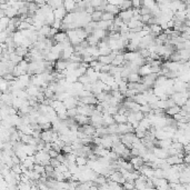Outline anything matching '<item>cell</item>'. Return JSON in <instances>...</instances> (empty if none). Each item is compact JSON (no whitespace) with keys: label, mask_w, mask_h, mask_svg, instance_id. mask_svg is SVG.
<instances>
[{"label":"cell","mask_w":190,"mask_h":190,"mask_svg":"<svg viewBox=\"0 0 190 190\" xmlns=\"http://www.w3.org/2000/svg\"><path fill=\"white\" fill-rule=\"evenodd\" d=\"M135 128L132 127L130 123H118V134L119 135H125L127 132H134Z\"/></svg>","instance_id":"1"},{"label":"cell","mask_w":190,"mask_h":190,"mask_svg":"<svg viewBox=\"0 0 190 190\" xmlns=\"http://www.w3.org/2000/svg\"><path fill=\"white\" fill-rule=\"evenodd\" d=\"M77 2L76 0H65V4H63V7L66 8L68 12H71L76 9Z\"/></svg>","instance_id":"11"},{"label":"cell","mask_w":190,"mask_h":190,"mask_svg":"<svg viewBox=\"0 0 190 190\" xmlns=\"http://www.w3.org/2000/svg\"><path fill=\"white\" fill-rule=\"evenodd\" d=\"M102 121H103V126H109V125H112L114 123V118L112 114H102Z\"/></svg>","instance_id":"15"},{"label":"cell","mask_w":190,"mask_h":190,"mask_svg":"<svg viewBox=\"0 0 190 190\" xmlns=\"http://www.w3.org/2000/svg\"><path fill=\"white\" fill-rule=\"evenodd\" d=\"M78 81H80L81 84H89V82H90V78H89V76L86 73V75H82L81 77H79V78H78Z\"/></svg>","instance_id":"38"},{"label":"cell","mask_w":190,"mask_h":190,"mask_svg":"<svg viewBox=\"0 0 190 190\" xmlns=\"http://www.w3.org/2000/svg\"><path fill=\"white\" fill-rule=\"evenodd\" d=\"M119 8H120V11L121 10H127V9H131L132 8V1L131 0H123V2L120 4V6H119Z\"/></svg>","instance_id":"28"},{"label":"cell","mask_w":190,"mask_h":190,"mask_svg":"<svg viewBox=\"0 0 190 190\" xmlns=\"http://www.w3.org/2000/svg\"><path fill=\"white\" fill-rule=\"evenodd\" d=\"M50 30H51V26L50 25H43L41 27V29L39 30L38 32L40 34H43V36H46V37H49V34H50Z\"/></svg>","instance_id":"27"},{"label":"cell","mask_w":190,"mask_h":190,"mask_svg":"<svg viewBox=\"0 0 190 190\" xmlns=\"http://www.w3.org/2000/svg\"><path fill=\"white\" fill-rule=\"evenodd\" d=\"M52 134H54V130L52 129H49V130H42L41 131V138L45 142H51L52 141Z\"/></svg>","instance_id":"7"},{"label":"cell","mask_w":190,"mask_h":190,"mask_svg":"<svg viewBox=\"0 0 190 190\" xmlns=\"http://www.w3.org/2000/svg\"><path fill=\"white\" fill-rule=\"evenodd\" d=\"M75 119H76V121L80 126H82V125H86V123H90V117L89 116H86V114H78L75 117Z\"/></svg>","instance_id":"9"},{"label":"cell","mask_w":190,"mask_h":190,"mask_svg":"<svg viewBox=\"0 0 190 190\" xmlns=\"http://www.w3.org/2000/svg\"><path fill=\"white\" fill-rule=\"evenodd\" d=\"M54 12H55L56 19L63 20V18L67 16L68 11L66 10V8H65V7H59V8H56L55 10H54Z\"/></svg>","instance_id":"6"},{"label":"cell","mask_w":190,"mask_h":190,"mask_svg":"<svg viewBox=\"0 0 190 190\" xmlns=\"http://www.w3.org/2000/svg\"><path fill=\"white\" fill-rule=\"evenodd\" d=\"M157 4L156 0H142V6L144 7H147V8H149L150 10H151Z\"/></svg>","instance_id":"33"},{"label":"cell","mask_w":190,"mask_h":190,"mask_svg":"<svg viewBox=\"0 0 190 190\" xmlns=\"http://www.w3.org/2000/svg\"><path fill=\"white\" fill-rule=\"evenodd\" d=\"M6 16L9 17L10 19L11 18H15L18 16V9H16L15 7H9L7 10H6Z\"/></svg>","instance_id":"26"},{"label":"cell","mask_w":190,"mask_h":190,"mask_svg":"<svg viewBox=\"0 0 190 190\" xmlns=\"http://www.w3.org/2000/svg\"><path fill=\"white\" fill-rule=\"evenodd\" d=\"M61 26H62V20H59V19H56L55 22L52 23V26L51 27H54V28H56V29H61Z\"/></svg>","instance_id":"40"},{"label":"cell","mask_w":190,"mask_h":190,"mask_svg":"<svg viewBox=\"0 0 190 190\" xmlns=\"http://www.w3.org/2000/svg\"><path fill=\"white\" fill-rule=\"evenodd\" d=\"M126 62V59H125V54H119V55H117L116 57H114V61H112V63L111 65H114V66H123V63Z\"/></svg>","instance_id":"19"},{"label":"cell","mask_w":190,"mask_h":190,"mask_svg":"<svg viewBox=\"0 0 190 190\" xmlns=\"http://www.w3.org/2000/svg\"><path fill=\"white\" fill-rule=\"evenodd\" d=\"M127 90H128V80L123 79V81L119 82V91H121L125 95L127 92Z\"/></svg>","instance_id":"31"},{"label":"cell","mask_w":190,"mask_h":190,"mask_svg":"<svg viewBox=\"0 0 190 190\" xmlns=\"http://www.w3.org/2000/svg\"><path fill=\"white\" fill-rule=\"evenodd\" d=\"M180 110H181V107L178 105H175L172 107H169L168 109H166V114H168V116H175V114H177L180 112Z\"/></svg>","instance_id":"17"},{"label":"cell","mask_w":190,"mask_h":190,"mask_svg":"<svg viewBox=\"0 0 190 190\" xmlns=\"http://www.w3.org/2000/svg\"><path fill=\"white\" fill-rule=\"evenodd\" d=\"M141 79L142 78L139 75V72H131L130 75L128 76V78H127L128 82H140Z\"/></svg>","instance_id":"21"},{"label":"cell","mask_w":190,"mask_h":190,"mask_svg":"<svg viewBox=\"0 0 190 190\" xmlns=\"http://www.w3.org/2000/svg\"><path fill=\"white\" fill-rule=\"evenodd\" d=\"M73 54H75V47L70 46V47H67V48L63 49V51L61 52V56H62L63 60H69L70 59V57H71Z\"/></svg>","instance_id":"5"},{"label":"cell","mask_w":190,"mask_h":190,"mask_svg":"<svg viewBox=\"0 0 190 190\" xmlns=\"http://www.w3.org/2000/svg\"><path fill=\"white\" fill-rule=\"evenodd\" d=\"M99 50H100V56H107V55H110V54L112 52V49H111L110 47H107V48H99Z\"/></svg>","instance_id":"37"},{"label":"cell","mask_w":190,"mask_h":190,"mask_svg":"<svg viewBox=\"0 0 190 190\" xmlns=\"http://www.w3.org/2000/svg\"><path fill=\"white\" fill-rule=\"evenodd\" d=\"M150 28H151V32H153L156 36H159L160 34L164 32L162 27H161L160 25H158V23H151V25H150Z\"/></svg>","instance_id":"25"},{"label":"cell","mask_w":190,"mask_h":190,"mask_svg":"<svg viewBox=\"0 0 190 190\" xmlns=\"http://www.w3.org/2000/svg\"><path fill=\"white\" fill-rule=\"evenodd\" d=\"M141 111L144 112V114H149L150 111L152 110V108H151V106L149 105V103H147V105H142L141 106Z\"/></svg>","instance_id":"39"},{"label":"cell","mask_w":190,"mask_h":190,"mask_svg":"<svg viewBox=\"0 0 190 190\" xmlns=\"http://www.w3.org/2000/svg\"><path fill=\"white\" fill-rule=\"evenodd\" d=\"M87 162H88V157H86V156H77L76 164L78 166H84V165H87Z\"/></svg>","instance_id":"32"},{"label":"cell","mask_w":190,"mask_h":190,"mask_svg":"<svg viewBox=\"0 0 190 190\" xmlns=\"http://www.w3.org/2000/svg\"><path fill=\"white\" fill-rule=\"evenodd\" d=\"M132 1V8H141L142 0H131Z\"/></svg>","instance_id":"41"},{"label":"cell","mask_w":190,"mask_h":190,"mask_svg":"<svg viewBox=\"0 0 190 190\" xmlns=\"http://www.w3.org/2000/svg\"><path fill=\"white\" fill-rule=\"evenodd\" d=\"M48 152H49V155H50L51 158H57V156L59 155V152L57 151V150H55L54 148H52V149H50V150H49Z\"/></svg>","instance_id":"43"},{"label":"cell","mask_w":190,"mask_h":190,"mask_svg":"<svg viewBox=\"0 0 190 190\" xmlns=\"http://www.w3.org/2000/svg\"><path fill=\"white\" fill-rule=\"evenodd\" d=\"M87 40H88V42H89V46H98V43L100 41V40H99L97 37H95L92 34H89Z\"/></svg>","instance_id":"29"},{"label":"cell","mask_w":190,"mask_h":190,"mask_svg":"<svg viewBox=\"0 0 190 190\" xmlns=\"http://www.w3.org/2000/svg\"><path fill=\"white\" fill-rule=\"evenodd\" d=\"M68 63H69V60H58L57 62H56V71H62L65 69H67V66Z\"/></svg>","instance_id":"13"},{"label":"cell","mask_w":190,"mask_h":190,"mask_svg":"<svg viewBox=\"0 0 190 190\" xmlns=\"http://www.w3.org/2000/svg\"><path fill=\"white\" fill-rule=\"evenodd\" d=\"M79 130L84 131L86 135L88 136H93L96 134V130L97 128L93 126V125H89V123H86V125H82L81 128H79Z\"/></svg>","instance_id":"4"},{"label":"cell","mask_w":190,"mask_h":190,"mask_svg":"<svg viewBox=\"0 0 190 190\" xmlns=\"http://www.w3.org/2000/svg\"><path fill=\"white\" fill-rule=\"evenodd\" d=\"M50 164L52 166H54V167H58V166L60 165V164H61V162H60L59 160H58V159H57V158H51V160H50Z\"/></svg>","instance_id":"44"},{"label":"cell","mask_w":190,"mask_h":190,"mask_svg":"<svg viewBox=\"0 0 190 190\" xmlns=\"http://www.w3.org/2000/svg\"><path fill=\"white\" fill-rule=\"evenodd\" d=\"M95 71H96V70H95V69H93L92 67H89L88 69H87V72H86V73H87V75H88V76L90 77Z\"/></svg>","instance_id":"47"},{"label":"cell","mask_w":190,"mask_h":190,"mask_svg":"<svg viewBox=\"0 0 190 190\" xmlns=\"http://www.w3.org/2000/svg\"><path fill=\"white\" fill-rule=\"evenodd\" d=\"M134 100H135L136 102H138L139 105H147L148 103V100H147V98H146V96H145L142 92H139V93H137L135 97H134Z\"/></svg>","instance_id":"16"},{"label":"cell","mask_w":190,"mask_h":190,"mask_svg":"<svg viewBox=\"0 0 190 190\" xmlns=\"http://www.w3.org/2000/svg\"><path fill=\"white\" fill-rule=\"evenodd\" d=\"M130 162L134 165L135 170H139L145 165V160L141 156H134L130 158Z\"/></svg>","instance_id":"2"},{"label":"cell","mask_w":190,"mask_h":190,"mask_svg":"<svg viewBox=\"0 0 190 190\" xmlns=\"http://www.w3.org/2000/svg\"><path fill=\"white\" fill-rule=\"evenodd\" d=\"M149 73H152L151 71V65L150 63H145L141 67L139 68V75L140 76H146V75H149Z\"/></svg>","instance_id":"10"},{"label":"cell","mask_w":190,"mask_h":190,"mask_svg":"<svg viewBox=\"0 0 190 190\" xmlns=\"http://www.w3.org/2000/svg\"><path fill=\"white\" fill-rule=\"evenodd\" d=\"M156 2L158 4H166V2H170L169 0H156Z\"/></svg>","instance_id":"48"},{"label":"cell","mask_w":190,"mask_h":190,"mask_svg":"<svg viewBox=\"0 0 190 190\" xmlns=\"http://www.w3.org/2000/svg\"><path fill=\"white\" fill-rule=\"evenodd\" d=\"M105 11L111 12V13H114V15H118V13L120 12V8H119V6H117V4H112L108 2L105 8Z\"/></svg>","instance_id":"14"},{"label":"cell","mask_w":190,"mask_h":190,"mask_svg":"<svg viewBox=\"0 0 190 190\" xmlns=\"http://www.w3.org/2000/svg\"><path fill=\"white\" fill-rule=\"evenodd\" d=\"M92 34L95 37H97L99 40H101V39H105L106 36H107V32H106V30L103 29H99V28H96V29L92 31Z\"/></svg>","instance_id":"22"},{"label":"cell","mask_w":190,"mask_h":190,"mask_svg":"<svg viewBox=\"0 0 190 190\" xmlns=\"http://www.w3.org/2000/svg\"><path fill=\"white\" fill-rule=\"evenodd\" d=\"M140 52H138V51H128V52H126L125 54V59L127 60V61H134V60L137 58V57H139Z\"/></svg>","instance_id":"20"},{"label":"cell","mask_w":190,"mask_h":190,"mask_svg":"<svg viewBox=\"0 0 190 190\" xmlns=\"http://www.w3.org/2000/svg\"><path fill=\"white\" fill-rule=\"evenodd\" d=\"M57 159H58V160H59L60 162L62 164L63 161L67 159V157H66V153H65V155H62V153H60V152H59V155L57 156Z\"/></svg>","instance_id":"45"},{"label":"cell","mask_w":190,"mask_h":190,"mask_svg":"<svg viewBox=\"0 0 190 190\" xmlns=\"http://www.w3.org/2000/svg\"><path fill=\"white\" fill-rule=\"evenodd\" d=\"M114 57H116V55H114V54L111 52L110 55H107V56H99V57H98V60H99L100 62L105 63V65H109V63H112Z\"/></svg>","instance_id":"8"},{"label":"cell","mask_w":190,"mask_h":190,"mask_svg":"<svg viewBox=\"0 0 190 190\" xmlns=\"http://www.w3.org/2000/svg\"><path fill=\"white\" fill-rule=\"evenodd\" d=\"M102 13H103V11H101V10H95V11L91 13V19H92V21L101 20Z\"/></svg>","instance_id":"30"},{"label":"cell","mask_w":190,"mask_h":190,"mask_svg":"<svg viewBox=\"0 0 190 190\" xmlns=\"http://www.w3.org/2000/svg\"><path fill=\"white\" fill-rule=\"evenodd\" d=\"M114 121L117 123H128V116L127 114H116L114 116Z\"/></svg>","instance_id":"23"},{"label":"cell","mask_w":190,"mask_h":190,"mask_svg":"<svg viewBox=\"0 0 190 190\" xmlns=\"http://www.w3.org/2000/svg\"><path fill=\"white\" fill-rule=\"evenodd\" d=\"M114 18H116V15H114V13H111V12H108V11H103L101 20H114Z\"/></svg>","instance_id":"34"},{"label":"cell","mask_w":190,"mask_h":190,"mask_svg":"<svg viewBox=\"0 0 190 190\" xmlns=\"http://www.w3.org/2000/svg\"><path fill=\"white\" fill-rule=\"evenodd\" d=\"M30 23L28 22V21L26 20H21V22L19 23V26H18V30H26V29H29L30 28Z\"/></svg>","instance_id":"35"},{"label":"cell","mask_w":190,"mask_h":190,"mask_svg":"<svg viewBox=\"0 0 190 190\" xmlns=\"http://www.w3.org/2000/svg\"><path fill=\"white\" fill-rule=\"evenodd\" d=\"M166 160H167V162H168L169 165H171V166L178 165V164H182V162H183V159L178 156H169Z\"/></svg>","instance_id":"18"},{"label":"cell","mask_w":190,"mask_h":190,"mask_svg":"<svg viewBox=\"0 0 190 190\" xmlns=\"http://www.w3.org/2000/svg\"><path fill=\"white\" fill-rule=\"evenodd\" d=\"M34 170H36L39 173H43L46 172V167H45V165H41V164H34Z\"/></svg>","instance_id":"36"},{"label":"cell","mask_w":190,"mask_h":190,"mask_svg":"<svg viewBox=\"0 0 190 190\" xmlns=\"http://www.w3.org/2000/svg\"><path fill=\"white\" fill-rule=\"evenodd\" d=\"M25 1H27V2H31V1H34V0H25Z\"/></svg>","instance_id":"49"},{"label":"cell","mask_w":190,"mask_h":190,"mask_svg":"<svg viewBox=\"0 0 190 190\" xmlns=\"http://www.w3.org/2000/svg\"><path fill=\"white\" fill-rule=\"evenodd\" d=\"M118 16L121 18L126 23H128V21L134 17V10H132V8L127 9V10H121V11L118 13Z\"/></svg>","instance_id":"3"},{"label":"cell","mask_w":190,"mask_h":190,"mask_svg":"<svg viewBox=\"0 0 190 190\" xmlns=\"http://www.w3.org/2000/svg\"><path fill=\"white\" fill-rule=\"evenodd\" d=\"M111 67H112V65H111V63H109V65H103L102 68H101V71L100 72H110Z\"/></svg>","instance_id":"42"},{"label":"cell","mask_w":190,"mask_h":190,"mask_svg":"<svg viewBox=\"0 0 190 190\" xmlns=\"http://www.w3.org/2000/svg\"><path fill=\"white\" fill-rule=\"evenodd\" d=\"M9 23H10V18L7 17V16L1 17V19H0V30L4 31V30L7 29V27L9 26Z\"/></svg>","instance_id":"24"},{"label":"cell","mask_w":190,"mask_h":190,"mask_svg":"<svg viewBox=\"0 0 190 190\" xmlns=\"http://www.w3.org/2000/svg\"><path fill=\"white\" fill-rule=\"evenodd\" d=\"M59 31H58V29H56V28H54V27H51V30H50V34H49V37H54L56 34H58Z\"/></svg>","instance_id":"46"},{"label":"cell","mask_w":190,"mask_h":190,"mask_svg":"<svg viewBox=\"0 0 190 190\" xmlns=\"http://www.w3.org/2000/svg\"><path fill=\"white\" fill-rule=\"evenodd\" d=\"M54 40L56 41V43H57V42H65V41H67V40H69L67 31H66V32H58V34H56L55 36H54Z\"/></svg>","instance_id":"12"}]
</instances>
